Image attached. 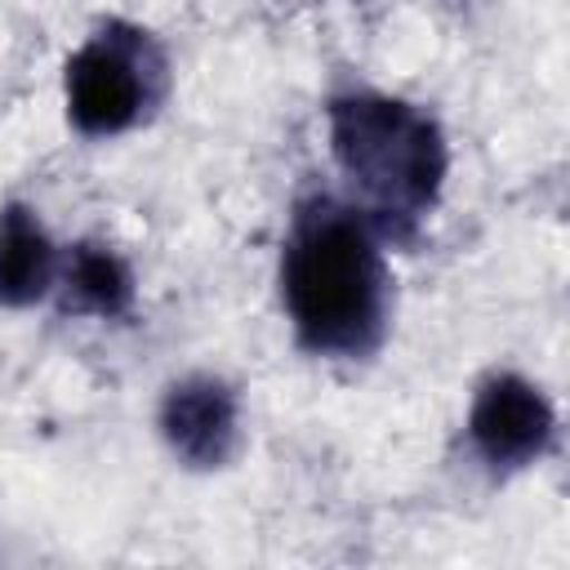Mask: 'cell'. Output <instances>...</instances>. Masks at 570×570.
<instances>
[{"instance_id":"cell-1","label":"cell","mask_w":570,"mask_h":570,"mask_svg":"<svg viewBox=\"0 0 570 570\" xmlns=\"http://www.w3.org/2000/svg\"><path fill=\"white\" fill-rule=\"evenodd\" d=\"M281 307L316 361H370L392 325V267L379 227L334 191H307L281 240Z\"/></svg>"},{"instance_id":"cell-2","label":"cell","mask_w":570,"mask_h":570,"mask_svg":"<svg viewBox=\"0 0 570 570\" xmlns=\"http://www.w3.org/2000/svg\"><path fill=\"white\" fill-rule=\"evenodd\" d=\"M325 138L343 200H352L383 240H414L450 178L441 120L401 94L352 85L325 98Z\"/></svg>"},{"instance_id":"cell-3","label":"cell","mask_w":570,"mask_h":570,"mask_svg":"<svg viewBox=\"0 0 570 570\" xmlns=\"http://www.w3.org/2000/svg\"><path fill=\"white\" fill-rule=\"evenodd\" d=\"M169 58L160 40L129 22H98L62 62V107L76 134L120 138L138 129L165 98Z\"/></svg>"},{"instance_id":"cell-4","label":"cell","mask_w":570,"mask_h":570,"mask_svg":"<svg viewBox=\"0 0 570 570\" xmlns=\"http://www.w3.org/2000/svg\"><path fill=\"white\" fill-rule=\"evenodd\" d=\"M463 432H468L472 459L494 476H508L539 463L552 450L557 405L534 379L517 370H490L472 392Z\"/></svg>"},{"instance_id":"cell-5","label":"cell","mask_w":570,"mask_h":570,"mask_svg":"<svg viewBox=\"0 0 570 570\" xmlns=\"http://www.w3.org/2000/svg\"><path fill=\"white\" fill-rule=\"evenodd\" d=\"M156 428L183 468L218 472L240 450V392L209 370L183 374L160 392Z\"/></svg>"},{"instance_id":"cell-6","label":"cell","mask_w":570,"mask_h":570,"mask_svg":"<svg viewBox=\"0 0 570 570\" xmlns=\"http://www.w3.org/2000/svg\"><path fill=\"white\" fill-rule=\"evenodd\" d=\"M53 298L62 316H89V321H125L138 303V276L120 249L107 240H76L62 249Z\"/></svg>"},{"instance_id":"cell-7","label":"cell","mask_w":570,"mask_h":570,"mask_svg":"<svg viewBox=\"0 0 570 570\" xmlns=\"http://www.w3.org/2000/svg\"><path fill=\"white\" fill-rule=\"evenodd\" d=\"M62 249L27 200L0 205V307H36L53 298Z\"/></svg>"}]
</instances>
